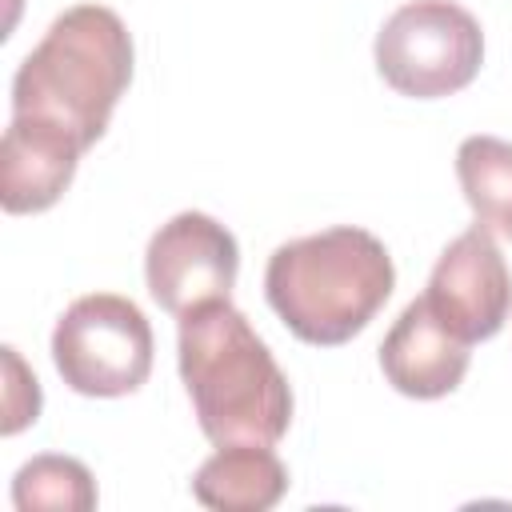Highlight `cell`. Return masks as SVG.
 <instances>
[{"label": "cell", "instance_id": "1", "mask_svg": "<svg viewBox=\"0 0 512 512\" xmlns=\"http://www.w3.org/2000/svg\"><path fill=\"white\" fill-rule=\"evenodd\" d=\"M176 356L196 424L216 448H272L284 440L292 424V388L240 308L212 300L184 312Z\"/></svg>", "mask_w": 512, "mask_h": 512}, {"label": "cell", "instance_id": "7", "mask_svg": "<svg viewBox=\"0 0 512 512\" xmlns=\"http://www.w3.org/2000/svg\"><path fill=\"white\" fill-rule=\"evenodd\" d=\"M424 304L464 344L492 340L512 316V272L484 224L460 232L436 260Z\"/></svg>", "mask_w": 512, "mask_h": 512}, {"label": "cell", "instance_id": "8", "mask_svg": "<svg viewBox=\"0 0 512 512\" xmlns=\"http://www.w3.org/2000/svg\"><path fill=\"white\" fill-rule=\"evenodd\" d=\"M88 148L36 116H20L12 112L8 128H4V144H0V204L12 216H28V212H44L52 208L64 188L76 176V164Z\"/></svg>", "mask_w": 512, "mask_h": 512}, {"label": "cell", "instance_id": "6", "mask_svg": "<svg viewBox=\"0 0 512 512\" xmlns=\"http://www.w3.org/2000/svg\"><path fill=\"white\" fill-rule=\"evenodd\" d=\"M236 272V236L208 212H176L168 224L152 232L144 252L148 292L172 316H184L212 300H228Z\"/></svg>", "mask_w": 512, "mask_h": 512}, {"label": "cell", "instance_id": "9", "mask_svg": "<svg viewBox=\"0 0 512 512\" xmlns=\"http://www.w3.org/2000/svg\"><path fill=\"white\" fill-rule=\"evenodd\" d=\"M468 348L472 344H464L456 332H448L420 296L388 328V336L380 344V368L400 396L440 400L460 388V380L468 372V356H472Z\"/></svg>", "mask_w": 512, "mask_h": 512}, {"label": "cell", "instance_id": "2", "mask_svg": "<svg viewBox=\"0 0 512 512\" xmlns=\"http://www.w3.org/2000/svg\"><path fill=\"white\" fill-rule=\"evenodd\" d=\"M396 288L388 248L352 224L280 244L264 268L272 312L304 344H348Z\"/></svg>", "mask_w": 512, "mask_h": 512}, {"label": "cell", "instance_id": "5", "mask_svg": "<svg viewBox=\"0 0 512 512\" xmlns=\"http://www.w3.org/2000/svg\"><path fill=\"white\" fill-rule=\"evenodd\" d=\"M152 324L116 292H92L64 308L52 332V364L80 396H128L152 372Z\"/></svg>", "mask_w": 512, "mask_h": 512}, {"label": "cell", "instance_id": "4", "mask_svg": "<svg viewBox=\"0 0 512 512\" xmlns=\"http://www.w3.org/2000/svg\"><path fill=\"white\" fill-rule=\"evenodd\" d=\"M484 64L480 20L456 0H408L376 32V72L412 100H440L476 80Z\"/></svg>", "mask_w": 512, "mask_h": 512}, {"label": "cell", "instance_id": "10", "mask_svg": "<svg viewBox=\"0 0 512 512\" xmlns=\"http://www.w3.org/2000/svg\"><path fill=\"white\" fill-rule=\"evenodd\" d=\"M288 492V468L264 444L216 448L192 476V496L212 512H268Z\"/></svg>", "mask_w": 512, "mask_h": 512}, {"label": "cell", "instance_id": "11", "mask_svg": "<svg viewBox=\"0 0 512 512\" xmlns=\"http://www.w3.org/2000/svg\"><path fill=\"white\" fill-rule=\"evenodd\" d=\"M456 176L476 224L512 240V144L500 136H468L456 148Z\"/></svg>", "mask_w": 512, "mask_h": 512}, {"label": "cell", "instance_id": "12", "mask_svg": "<svg viewBox=\"0 0 512 512\" xmlns=\"http://www.w3.org/2000/svg\"><path fill=\"white\" fill-rule=\"evenodd\" d=\"M12 504L20 512H92L96 508V480L92 472L72 456H32L12 476Z\"/></svg>", "mask_w": 512, "mask_h": 512}, {"label": "cell", "instance_id": "13", "mask_svg": "<svg viewBox=\"0 0 512 512\" xmlns=\"http://www.w3.org/2000/svg\"><path fill=\"white\" fill-rule=\"evenodd\" d=\"M4 364H8V416H4V436H16L24 424H32L40 416V384H36V376L24 372L16 348H4Z\"/></svg>", "mask_w": 512, "mask_h": 512}, {"label": "cell", "instance_id": "3", "mask_svg": "<svg viewBox=\"0 0 512 512\" xmlns=\"http://www.w3.org/2000/svg\"><path fill=\"white\" fill-rule=\"evenodd\" d=\"M132 80V36L104 4L60 12L12 76V112L48 120L92 148Z\"/></svg>", "mask_w": 512, "mask_h": 512}]
</instances>
